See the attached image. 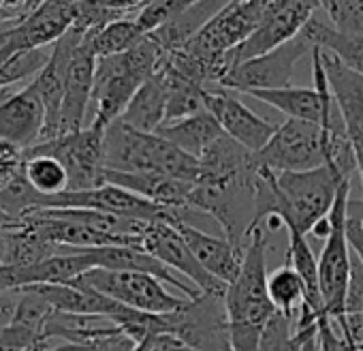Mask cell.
I'll return each mask as SVG.
<instances>
[{
    "label": "cell",
    "mask_w": 363,
    "mask_h": 351,
    "mask_svg": "<svg viewBox=\"0 0 363 351\" xmlns=\"http://www.w3.org/2000/svg\"><path fill=\"white\" fill-rule=\"evenodd\" d=\"M94 31L86 33L82 43L71 56L65 77V99L60 114V135L75 133L84 129V120L88 107L92 103L94 92V73H96V52L92 45Z\"/></svg>",
    "instance_id": "15"
},
{
    "label": "cell",
    "mask_w": 363,
    "mask_h": 351,
    "mask_svg": "<svg viewBox=\"0 0 363 351\" xmlns=\"http://www.w3.org/2000/svg\"><path fill=\"white\" fill-rule=\"evenodd\" d=\"M135 347L137 342L124 332H120V334H111L92 342H65L50 351H135Z\"/></svg>",
    "instance_id": "31"
},
{
    "label": "cell",
    "mask_w": 363,
    "mask_h": 351,
    "mask_svg": "<svg viewBox=\"0 0 363 351\" xmlns=\"http://www.w3.org/2000/svg\"><path fill=\"white\" fill-rule=\"evenodd\" d=\"M206 107L208 112L218 120L223 131L242 144L250 152H261L267 141L274 137L278 124L261 118L250 107H246L240 99H235L229 90H208L206 94Z\"/></svg>",
    "instance_id": "16"
},
{
    "label": "cell",
    "mask_w": 363,
    "mask_h": 351,
    "mask_svg": "<svg viewBox=\"0 0 363 351\" xmlns=\"http://www.w3.org/2000/svg\"><path fill=\"white\" fill-rule=\"evenodd\" d=\"M295 321L297 319H293V315H286L276 308L263 330L261 351H293Z\"/></svg>",
    "instance_id": "30"
},
{
    "label": "cell",
    "mask_w": 363,
    "mask_h": 351,
    "mask_svg": "<svg viewBox=\"0 0 363 351\" xmlns=\"http://www.w3.org/2000/svg\"><path fill=\"white\" fill-rule=\"evenodd\" d=\"M156 133L195 158H201L206 150L225 135L223 126L210 112H201V114L182 118L175 122H167L158 126Z\"/></svg>",
    "instance_id": "20"
},
{
    "label": "cell",
    "mask_w": 363,
    "mask_h": 351,
    "mask_svg": "<svg viewBox=\"0 0 363 351\" xmlns=\"http://www.w3.org/2000/svg\"><path fill=\"white\" fill-rule=\"evenodd\" d=\"M0 24H7V22H5V16H3V9H0ZM11 26H13V24H11Z\"/></svg>",
    "instance_id": "39"
},
{
    "label": "cell",
    "mask_w": 363,
    "mask_h": 351,
    "mask_svg": "<svg viewBox=\"0 0 363 351\" xmlns=\"http://www.w3.org/2000/svg\"><path fill=\"white\" fill-rule=\"evenodd\" d=\"M54 156L62 163L69 176L67 191H88L103 183L105 173V131L96 126H84L82 131L58 135L54 139L41 141L28 150L24 156Z\"/></svg>",
    "instance_id": "6"
},
{
    "label": "cell",
    "mask_w": 363,
    "mask_h": 351,
    "mask_svg": "<svg viewBox=\"0 0 363 351\" xmlns=\"http://www.w3.org/2000/svg\"><path fill=\"white\" fill-rule=\"evenodd\" d=\"M240 3H244V0H240Z\"/></svg>",
    "instance_id": "41"
},
{
    "label": "cell",
    "mask_w": 363,
    "mask_h": 351,
    "mask_svg": "<svg viewBox=\"0 0 363 351\" xmlns=\"http://www.w3.org/2000/svg\"><path fill=\"white\" fill-rule=\"evenodd\" d=\"M39 208H43V210H50V208L94 210V212L139 219V221H147V223H156V221L175 223L179 219H184L177 212L164 210V208H160L122 187L107 185V183L96 189H88V191H62L58 195H41Z\"/></svg>",
    "instance_id": "9"
},
{
    "label": "cell",
    "mask_w": 363,
    "mask_h": 351,
    "mask_svg": "<svg viewBox=\"0 0 363 351\" xmlns=\"http://www.w3.org/2000/svg\"><path fill=\"white\" fill-rule=\"evenodd\" d=\"M167 84L162 80V75L156 71L133 97V101L128 103L126 112L122 114V122L143 131V133H156L158 126L164 124V116H167Z\"/></svg>",
    "instance_id": "21"
},
{
    "label": "cell",
    "mask_w": 363,
    "mask_h": 351,
    "mask_svg": "<svg viewBox=\"0 0 363 351\" xmlns=\"http://www.w3.org/2000/svg\"><path fill=\"white\" fill-rule=\"evenodd\" d=\"M5 253H7V242H5V236L0 234V264L5 261Z\"/></svg>",
    "instance_id": "38"
},
{
    "label": "cell",
    "mask_w": 363,
    "mask_h": 351,
    "mask_svg": "<svg viewBox=\"0 0 363 351\" xmlns=\"http://www.w3.org/2000/svg\"><path fill=\"white\" fill-rule=\"evenodd\" d=\"M267 293L272 304L286 315H293L306 302V285L291 264H284L267 276Z\"/></svg>",
    "instance_id": "25"
},
{
    "label": "cell",
    "mask_w": 363,
    "mask_h": 351,
    "mask_svg": "<svg viewBox=\"0 0 363 351\" xmlns=\"http://www.w3.org/2000/svg\"><path fill=\"white\" fill-rule=\"evenodd\" d=\"M267 234L257 227L246 244L238 279L227 287L231 351H261V336L276 313L267 293Z\"/></svg>",
    "instance_id": "2"
},
{
    "label": "cell",
    "mask_w": 363,
    "mask_h": 351,
    "mask_svg": "<svg viewBox=\"0 0 363 351\" xmlns=\"http://www.w3.org/2000/svg\"><path fill=\"white\" fill-rule=\"evenodd\" d=\"M348 202H350V180H346L337 193V200L329 212L331 232L325 238L320 257H318V279L325 313L340 323L346 313V298L350 287L352 272V251L346 234L348 225Z\"/></svg>",
    "instance_id": "5"
},
{
    "label": "cell",
    "mask_w": 363,
    "mask_h": 351,
    "mask_svg": "<svg viewBox=\"0 0 363 351\" xmlns=\"http://www.w3.org/2000/svg\"><path fill=\"white\" fill-rule=\"evenodd\" d=\"M24 165V150L0 139V189L7 187Z\"/></svg>",
    "instance_id": "32"
},
{
    "label": "cell",
    "mask_w": 363,
    "mask_h": 351,
    "mask_svg": "<svg viewBox=\"0 0 363 351\" xmlns=\"http://www.w3.org/2000/svg\"><path fill=\"white\" fill-rule=\"evenodd\" d=\"M135 351H199L195 347H191L186 340H182L179 336L171 334V332H156L145 336Z\"/></svg>",
    "instance_id": "33"
},
{
    "label": "cell",
    "mask_w": 363,
    "mask_h": 351,
    "mask_svg": "<svg viewBox=\"0 0 363 351\" xmlns=\"http://www.w3.org/2000/svg\"><path fill=\"white\" fill-rule=\"evenodd\" d=\"M169 332L199 351H231L225 296L201 293L164 315Z\"/></svg>",
    "instance_id": "10"
},
{
    "label": "cell",
    "mask_w": 363,
    "mask_h": 351,
    "mask_svg": "<svg viewBox=\"0 0 363 351\" xmlns=\"http://www.w3.org/2000/svg\"><path fill=\"white\" fill-rule=\"evenodd\" d=\"M94 3L99 7H103L105 11H109V14H113V16H118V18L124 20L133 11L139 14L145 7L147 0H94Z\"/></svg>",
    "instance_id": "34"
},
{
    "label": "cell",
    "mask_w": 363,
    "mask_h": 351,
    "mask_svg": "<svg viewBox=\"0 0 363 351\" xmlns=\"http://www.w3.org/2000/svg\"><path fill=\"white\" fill-rule=\"evenodd\" d=\"M147 3H150V0H147Z\"/></svg>",
    "instance_id": "42"
},
{
    "label": "cell",
    "mask_w": 363,
    "mask_h": 351,
    "mask_svg": "<svg viewBox=\"0 0 363 351\" xmlns=\"http://www.w3.org/2000/svg\"><path fill=\"white\" fill-rule=\"evenodd\" d=\"M103 183L122 187L164 210L177 212L186 217L191 210V193L193 185L189 180L179 178H169V176H158V173H126V171H113L105 169Z\"/></svg>",
    "instance_id": "18"
},
{
    "label": "cell",
    "mask_w": 363,
    "mask_h": 351,
    "mask_svg": "<svg viewBox=\"0 0 363 351\" xmlns=\"http://www.w3.org/2000/svg\"><path fill=\"white\" fill-rule=\"evenodd\" d=\"M257 154L227 133L199 158V176L191 193V210L210 215L225 238L246 249L257 230Z\"/></svg>",
    "instance_id": "1"
},
{
    "label": "cell",
    "mask_w": 363,
    "mask_h": 351,
    "mask_svg": "<svg viewBox=\"0 0 363 351\" xmlns=\"http://www.w3.org/2000/svg\"><path fill=\"white\" fill-rule=\"evenodd\" d=\"M13 308H16V300L7 298L3 291H0V317H5V319H9V321H11V317H13Z\"/></svg>",
    "instance_id": "35"
},
{
    "label": "cell",
    "mask_w": 363,
    "mask_h": 351,
    "mask_svg": "<svg viewBox=\"0 0 363 351\" xmlns=\"http://www.w3.org/2000/svg\"><path fill=\"white\" fill-rule=\"evenodd\" d=\"M312 41L301 33L289 43L250 58L235 69L220 82L218 88L223 90H238V92H252V90H276L293 86V71L295 65L306 56L312 54Z\"/></svg>",
    "instance_id": "11"
},
{
    "label": "cell",
    "mask_w": 363,
    "mask_h": 351,
    "mask_svg": "<svg viewBox=\"0 0 363 351\" xmlns=\"http://www.w3.org/2000/svg\"><path fill=\"white\" fill-rule=\"evenodd\" d=\"M289 232V249H286V264H291L297 274L301 276L303 285H306V306L316 315L323 317L325 313V304H323V293H320V279H318V259L314 257L306 236L295 230V227H286Z\"/></svg>",
    "instance_id": "22"
},
{
    "label": "cell",
    "mask_w": 363,
    "mask_h": 351,
    "mask_svg": "<svg viewBox=\"0 0 363 351\" xmlns=\"http://www.w3.org/2000/svg\"><path fill=\"white\" fill-rule=\"evenodd\" d=\"M0 351H16V349H9V347H3V345H0Z\"/></svg>",
    "instance_id": "40"
},
{
    "label": "cell",
    "mask_w": 363,
    "mask_h": 351,
    "mask_svg": "<svg viewBox=\"0 0 363 351\" xmlns=\"http://www.w3.org/2000/svg\"><path fill=\"white\" fill-rule=\"evenodd\" d=\"M145 39V33L139 28V24L135 20H118L107 24L101 31H94L92 37V45L99 58L105 56H116V54H124L128 50H133L135 45H139Z\"/></svg>",
    "instance_id": "26"
},
{
    "label": "cell",
    "mask_w": 363,
    "mask_h": 351,
    "mask_svg": "<svg viewBox=\"0 0 363 351\" xmlns=\"http://www.w3.org/2000/svg\"><path fill=\"white\" fill-rule=\"evenodd\" d=\"M16 26V24H13ZM13 26H7V28H3V31H0V50H3V45L7 43V39H9V33H11V28Z\"/></svg>",
    "instance_id": "37"
},
{
    "label": "cell",
    "mask_w": 363,
    "mask_h": 351,
    "mask_svg": "<svg viewBox=\"0 0 363 351\" xmlns=\"http://www.w3.org/2000/svg\"><path fill=\"white\" fill-rule=\"evenodd\" d=\"M71 283L86 285L107 298H113L135 310L150 313V315L173 313L184 306V302L189 300V298H177L175 293L167 291L162 281L143 272L92 268L86 274L73 279Z\"/></svg>",
    "instance_id": "8"
},
{
    "label": "cell",
    "mask_w": 363,
    "mask_h": 351,
    "mask_svg": "<svg viewBox=\"0 0 363 351\" xmlns=\"http://www.w3.org/2000/svg\"><path fill=\"white\" fill-rule=\"evenodd\" d=\"M318 9H320L318 0H280V3L263 18L259 28L240 48L229 52L231 69H235L238 65L250 58L263 56L289 43L297 35H301Z\"/></svg>",
    "instance_id": "12"
},
{
    "label": "cell",
    "mask_w": 363,
    "mask_h": 351,
    "mask_svg": "<svg viewBox=\"0 0 363 351\" xmlns=\"http://www.w3.org/2000/svg\"><path fill=\"white\" fill-rule=\"evenodd\" d=\"M160 54V48L145 35L133 50L96 60L92 92L94 118L90 126L107 131L109 124L122 118L137 90L156 73Z\"/></svg>",
    "instance_id": "4"
},
{
    "label": "cell",
    "mask_w": 363,
    "mask_h": 351,
    "mask_svg": "<svg viewBox=\"0 0 363 351\" xmlns=\"http://www.w3.org/2000/svg\"><path fill=\"white\" fill-rule=\"evenodd\" d=\"M199 3H203V0H150V3H145V7L135 16V22L145 35H150L158 31L160 26L169 24L171 20H175L177 16L186 14Z\"/></svg>",
    "instance_id": "28"
},
{
    "label": "cell",
    "mask_w": 363,
    "mask_h": 351,
    "mask_svg": "<svg viewBox=\"0 0 363 351\" xmlns=\"http://www.w3.org/2000/svg\"><path fill=\"white\" fill-rule=\"evenodd\" d=\"M177 227V232L182 234V238L186 240L189 249L193 251V255L197 257V261L220 283L231 285L240 270H242V261H244V251L235 247L231 240H227L225 236H212L206 234L201 230H197L195 225L186 223L184 219H179L173 223Z\"/></svg>",
    "instance_id": "19"
},
{
    "label": "cell",
    "mask_w": 363,
    "mask_h": 351,
    "mask_svg": "<svg viewBox=\"0 0 363 351\" xmlns=\"http://www.w3.org/2000/svg\"><path fill=\"white\" fill-rule=\"evenodd\" d=\"M39 200H41V193H37L33 185L26 180L24 165L18 171L16 178L7 187L0 189V208H3V212L9 215L13 221H20L30 210L39 208Z\"/></svg>",
    "instance_id": "27"
},
{
    "label": "cell",
    "mask_w": 363,
    "mask_h": 351,
    "mask_svg": "<svg viewBox=\"0 0 363 351\" xmlns=\"http://www.w3.org/2000/svg\"><path fill=\"white\" fill-rule=\"evenodd\" d=\"M257 163L274 171H310L329 163V131L320 124L286 118L278 124L267 146L257 152Z\"/></svg>",
    "instance_id": "7"
},
{
    "label": "cell",
    "mask_w": 363,
    "mask_h": 351,
    "mask_svg": "<svg viewBox=\"0 0 363 351\" xmlns=\"http://www.w3.org/2000/svg\"><path fill=\"white\" fill-rule=\"evenodd\" d=\"M348 217L363 219V198H361V200H350V202H348Z\"/></svg>",
    "instance_id": "36"
},
{
    "label": "cell",
    "mask_w": 363,
    "mask_h": 351,
    "mask_svg": "<svg viewBox=\"0 0 363 351\" xmlns=\"http://www.w3.org/2000/svg\"><path fill=\"white\" fill-rule=\"evenodd\" d=\"M318 3L337 33L363 37V0H318Z\"/></svg>",
    "instance_id": "29"
},
{
    "label": "cell",
    "mask_w": 363,
    "mask_h": 351,
    "mask_svg": "<svg viewBox=\"0 0 363 351\" xmlns=\"http://www.w3.org/2000/svg\"><path fill=\"white\" fill-rule=\"evenodd\" d=\"M0 90V139L22 150L37 146L45 131V107L37 86L30 82L16 94Z\"/></svg>",
    "instance_id": "17"
},
{
    "label": "cell",
    "mask_w": 363,
    "mask_h": 351,
    "mask_svg": "<svg viewBox=\"0 0 363 351\" xmlns=\"http://www.w3.org/2000/svg\"><path fill=\"white\" fill-rule=\"evenodd\" d=\"M303 35L312 41V45H318V48L331 52L348 69L363 75V37L342 35L333 26H327L316 18H312L308 22V26L303 28Z\"/></svg>",
    "instance_id": "23"
},
{
    "label": "cell",
    "mask_w": 363,
    "mask_h": 351,
    "mask_svg": "<svg viewBox=\"0 0 363 351\" xmlns=\"http://www.w3.org/2000/svg\"><path fill=\"white\" fill-rule=\"evenodd\" d=\"M141 247H143V251L154 255L158 261H162L173 272L184 274L201 293L227 296V287L229 285H225L218 279H214L197 261V257L189 249L186 240L182 238V234L177 232V227L173 223H169V221L150 223V227L143 234Z\"/></svg>",
    "instance_id": "13"
},
{
    "label": "cell",
    "mask_w": 363,
    "mask_h": 351,
    "mask_svg": "<svg viewBox=\"0 0 363 351\" xmlns=\"http://www.w3.org/2000/svg\"><path fill=\"white\" fill-rule=\"evenodd\" d=\"M320 60L327 73L331 94L340 109L346 137L352 144L357 156V173L361 180V198H363V75L348 69L337 56H333L323 48H320Z\"/></svg>",
    "instance_id": "14"
},
{
    "label": "cell",
    "mask_w": 363,
    "mask_h": 351,
    "mask_svg": "<svg viewBox=\"0 0 363 351\" xmlns=\"http://www.w3.org/2000/svg\"><path fill=\"white\" fill-rule=\"evenodd\" d=\"M24 176L41 195H58L69 189L67 169L54 156H24Z\"/></svg>",
    "instance_id": "24"
},
{
    "label": "cell",
    "mask_w": 363,
    "mask_h": 351,
    "mask_svg": "<svg viewBox=\"0 0 363 351\" xmlns=\"http://www.w3.org/2000/svg\"><path fill=\"white\" fill-rule=\"evenodd\" d=\"M105 169L158 173L195 183L199 176V158L179 150L158 133H143L116 120L105 131Z\"/></svg>",
    "instance_id": "3"
}]
</instances>
